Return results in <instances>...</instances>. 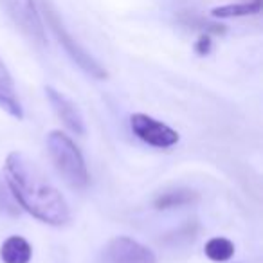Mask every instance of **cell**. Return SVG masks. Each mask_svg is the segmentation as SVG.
Instances as JSON below:
<instances>
[{"mask_svg":"<svg viewBox=\"0 0 263 263\" xmlns=\"http://www.w3.org/2000/svg\"><path fill=\"white\" fill-rule=\"evenodd\" d=\"M4 175L9 193L24 211L49 226H65L70 220L63 195L24 154L13 152L8 155Z\"/></svg>","mask_w":263,"mask_h":263,"instance_id":"6da1fadb","label":"cell"},{"mask_svg":"<svg viewBox=\"0 0 263 263\" xmlns=\"http://www.w3.org/2000/svg\"><path fill=\"white\" fill-rule=\"evenodd\" d=\"M47 148L51 161L62 179L74 190L88 186V170L80 148L63 132L52 130L47 136Z\"/></svg>","mask_w":263,"mask_h":263,"instance_id":"7a4b0ae2","label":"cell"},{"mask_svg":"<svg viewBox=\"0 0 263 263\" xmlns=\"http://www.w3.org/2000/svg\"><path fill=\"white\" fill-rule=\"evenodd\" d=\"M42 8H44L45 20H47L51 31L54 33V36L58 38V42L62 44V47L67 51V54L72 58V62L76 63L81 70H85L88 76L96 78V80H106V78H108L106 69L94 58V56L88 54V52L85 51V49L81 47V45L78 44L72 36H70V33L65 29L63 22L60 20L58 13H56L54 9L47 4V2H44V4H42Z\"/></svg>","mask_w":263,"mask_h":263,"instance_id":"3957f363","label":"cell"},{"mask_svg":"<svg viewBox=\"0 0 263 263\" xmlns=\"http://www.w3.org/2000/svg\"><path fill=\"white\" fill-rule=\"evenodd\" d=\"M2 8L8 11L11 20L20 31L36 44H45V31L34 0H0Z\"/></svg>","mask_w":263,"mask_h":263,"instance_id":"277c9868","label":"cell"},{"mask_svg":"<svg viewBox=\"0 0 263 263\" xmlns=\"http://www.w3.org/2000/svg\"><path fill=\"white\" fill-rule=\"evenodd\" d=\"M101 259L103 263H157L150 249L128 236L112 238L103 247Z\"/></svg>","mask_w":263,"mask_h":263,"instance_id":"5b68a950","label":"cell"},{"mask_svg":"<svg viewBox=\"0 0 263 263\" xmlns=\"http://www.w3.org/2000/svg\"><path fill=\"white\" fill-rule=\"evenodd\" d=\"M130 128L141 141H144L150 146L170 148L179 143V134L173 128L146 114H134L130 117Z\"/></svg>","mask_w":263,"mask_h":263,"instance_id":"8992f818","label":"cell"},{"mask_svg":"<svg viewBox=\"0 0 263 263\" xmlns=\"http://www.w3.org/2000/svg\"><path fill=\"white\" fill-rule=\"evenodd\" d=\"M45 96H47L49 103H51L56 116L63 121V124H65L72 134H76V136H85V121H83V116H81L80 108H78L67 96H63L62 92H58L52 87H45Z\"/></svg>","mask_w":263,"mask_h":263,"instance_id":"52a82bcc","label":"cell"},{"mask_svg":"<svg viewBox=\"0 0 263 263\" xmlns=\"http://www.w3.org/2000/svg\"><path fill=\"white\" fill-rule=\"evenodd\" d=\"M0 108L6 110L9 116L16 117V119L24 117L22 105H20V99L16 96L13 78L2 60H0Z\"/></svg>","mask_w":263,"mask_h":263,"instance_id":"ba28073f","label":"cell"},{"mask_svg":"<svg viewBox=\"0 0 263 263\" xmlns=\"http://www.w3.org/2000/svg\"><path fill=\"white\" fill-rule=\"evenodd\" d=\"M33 249L22 236H9L0 247V258L4 263H29Z\"/></svg>","mask_w":263,"mask_h":263,"instance_id":"9c48e42d","label":"cell"},{"mask_svg":"<svg viewBox=\"0 0 263 263\" xmlns=\"http://www.w3.org/2000/svg\"><path fill=\"white\" fill-rule=\"evenodd\" d=\"M198 200V193L187 187H177V190H170L161 193L155 198L154 205L161 211L164 209H175V208H184V205H191Z\"/></svg>","mask_w":263,"mask_h":263,"instance_id":"30bf717a","label":"cell"},{"mask_svg":"<svg viewBox=\"0 0 263 263\" xmlns=\"http://www.w3.org/2000/svg\"><path fill=\"white\" fill-rule=\"evenodd\" d=\"M261 11V0H251V2H238V4H226L211 9L213 18H238V16L258 15Z\"/></svg>","mask_w":263,"mask_h":263,"instance_id":"8fae6325","label":"cell"},{"mask_svg":"<svg viewBox=\"0 0 263 263\" xmlns=\"http://www.w3.org/2000/svg\"><path fill=\"white\" fill-rule=\"evenodd\" d=\"M205 256L213 261H227V259L233 258L234 254V243L227 238L222 236H216L211 238V240L205 243L204 247Z\"/></svg>","mask_w":263,"mask_h":263,"instance_id":"7c38bea8","label":"cell"},{"mask_svg":"<svg viewBox=\"0 0 263 263\" xmlns=\"http://www.w3.org/2000/svg\"><path fill=\"white\" fill-rule=\"evenodd\" d=\"M16 211H18V208H16V204L11 200V195L8 193L4 182L0 179V213H2V215H16Z\"/></svg>","mask_w":263,"mask_h":263,"instance_id":"4fadbf2b","label":"cell"},{"mask_svg":"<svg viewBox=\"0 0 263 263\" xmlns=\"http://www.w3.org/2000/svg\"><path fill=\"white\" fill-rule=\"evenodd\" d=\"M195 51H197V54H200V56L209 54V51H211V34L202 33L200 36H198L197 44H195Z\"/></svg>","mask_w":263,"mask_h":263,"instance_id":"5bb4252c","label":"cell"}]
</instances>
